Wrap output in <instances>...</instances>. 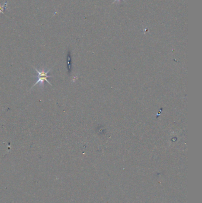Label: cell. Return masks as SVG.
I'll list each match as a JSON object with an SVG mask.
<instances>
[{
	"label": "cell",
	"mask_w": 202,
	"mask_h": 203,
	"mask_svg": "<svg viewBox=\"0 0 202 203\" xmlns=\"http://www.w3.org/2000/svg\"><path fill=\"white\" fill-rule=\"evenodd\" d=\"M34 68V69L36 70V72H37V75L36 76H35V77H36L37 79V80L36 82V83L33 84V86H32V87L31 88L30 90L32 89V88H33L34 86H35L37 84H40V85H42V86H44V82H46L47 83L49 84L50 86H52V84L50 83V82L48 80V78H50V77H53V75H49V73L50 71L51 70V68L50 70H49L47 72H45V69H43L42 72H40L36 68L33 67Z\"/></svg>",
	"instance_id": "cell-1"
},
{
	"label": "cell",
	"mask_w": 202,
	"mask_h": 203,
	"mask_svg": "<svg viewBox=\"0 0 202 203\" xmlns=\"http://www.w3.org/2000/svg\"><path fill=\"white\" fill-rule=\"evenodd\" d=\"M7 2H5L3 5H0V13H4V10H5L7 9Z\"/></svg>",
	"instance_id": "cell-2"
}]
</instances>
